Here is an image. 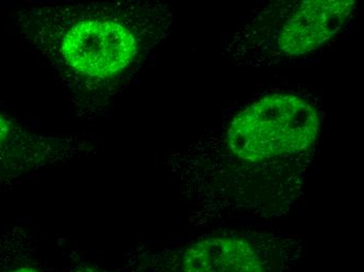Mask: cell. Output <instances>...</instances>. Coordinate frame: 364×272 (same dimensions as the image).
Here are the masks:
<instances>
[{"label": "cell", "instance_id": "277c9868", "mask_svg": "<svg viewBox=\"0 0 364 272\" xmlns=\"http://www.w3.org/2000/svg\"><path fill=\"white\" fill-rule=\"evenodd\" d=\"M184 272H266L259 254L243 236H214L193 243L183 256Z\"/></svg>", "mask_w": 364, "mask_h": 272}, {"label": "cell", "instance_id": "7a4b0ae2", "mask_svg": "<svg viewBox=\"0 0 364 272\" xmlns=\"http://www.w3.org/2000/svg\"><path fill=\"white\" fill-rule=\"evenodd\" d=\"M175 17V9L153 0L44 1L20 11L17 26L53 66L77 114L99 116L143 72Z\"/></svg>", "mask_w": 364, "mask_h": 272}, {"label": "cell", "instance_id": "3957f363", "mask_svg": "<svg viewBox=\"0 0 364 272\" xmlns=\"http://www.w3.org/2000/svg\"><path fill=\"white\" fill-rule=\"evenodd\" d=\"M356 0H279L259 4L226 35L221 53L244 67H272L318 52L350 23Z\"/></svg>", "mask_w": 364, "mask_h": 272}, {"label": "cell", "instance_id": "52a82bcc", "mask_svg": "<svg viewBox=\"0 0 364 272\" xmlns=\"http://www.w3.org/2000/svg\"><path fill=\"white\" fill-rule=\"evenodd\" d=\"M81 272H92V271H81Z\"/></svg>", "mask_w": 364, "mask_h": 272}, {"label": "cell", "instance_id": "6da1fadb", "mask_svg": "<svg viewBox=\"0 0 364 272\" xmlns=\"http://www.w3.org/2000/svg\"><path fill=\"white\" fill-rule=\"evenodd\" d=\"M326 112L321 94L282 84L232 104L176 156L201 213H283L303 189L318 151Z\"/></svg>", "mask_w": 364, "mask_h": 272}, {"label": "cell", "instance_id": "8992f818", "mask_svg": "<svg viewBox=\"0 0 364 272\" xmlns=\"http://www.w3.org/2000/svg\"><path fill=\"white\" fill-rule=\"evenodd\" d=\"M10 272H37L36 271H33V269L31 268H20L17 269V271H13Z\"/></svg>", "mask_w": 364, "mask_h": 272}, {"label": "cell", "instance_id": "5b68a950", "mask_svg": "<svg viewBox=\"0 0 364 272\" xmlns=\"http://www.w3.org/2000/svg\"><path fill=\"white\" fill-rule=\"evenodd\" d=\"M79 137H58L37 134L0 111V158L19 152L40 156H63L84 149Z\"/></svg>", "mask_w": 364, "mask_h": 272}]
</instances>
